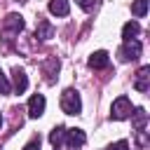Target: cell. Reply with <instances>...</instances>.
I'll list each match as a JSON object with an SVG mask.
<instances>
[{"label": "cell", "mask_w": 150, "mask_h": 150, "mask_svg": "<svg viewBox=\"0 0 150 150\" xmlns=\"http://www.w3.org/2000/svg\"><path fill=\"white\" fill-rule=\"evenodd\" d=\"M108 63H110V56H108L105 49H98V52H94V54L89 56V68H94V70H101V68H105Z\"/></svg>", "instance_id": "cell-8"}, {"label": "cell", "mask_w": 150, "mask_h": 150, "mask_svg": "<svg viewBox=\"0 0 150 150\" xmlns=\"http://www.w3.org/2000/svg\"><path fill=\"white\" fill-rule=\"evenodd\" d=\"M0 124H2V115H0Z\"/></svg>", "instance_id": "cell-21"}, {"label": "cell", "mask_w": 150, "mask_h": 150, "mask_svg": "<svg viewBox=\"0 0 150 150\" xmlns=\"http://www.w3.org/2000/svg\"><path fill=\"white\" fill-rule=\"evenodd\" d=\"M141 52H143V45L134 38V40H124V45L117 49V56H120V61H136L141 56Z\"/></svg>", "instance_id": "cell-2"}, {"label": "cell", "mask_w": 150, "mask_h": 150, "mask_svg": "<svg viewBox=\"0 0 150 150\" xmlns=\"http://www.w3.org/2000/svg\"><path fill=\"white\" fill-rule=\"evenodd\" d=\"M2 28L9 30L12 35H19V33L23 30V16H21V14H7L5 21H2Z\"/></svg>", "instance_id": "cell-5"}, {"label": "cell", "mask_w": 150, "mask_h": 150, "mask_svg": "<svg viewBox=\"0 0 150 150\" xmlns=\"http://www.w3.org/2000/svg\"><path fill=\"white\" fill-rule=\"evenodd\" d=\"M56 150H59V148H56Z\"/></svg>", "instance_id": "cell-23"}, {"label": "cell", "mask_w": 150, "mask_h": 150, "mask_svg": "<svg viewBox=\"0 0 150 150\" xmlns=\"http://www.w3.org/2000/svg\"><path fill=\"white\" fill-rule=\"evenodd\" d=\"M131 14H134V16H145V14H148V0H134Z\"/></svg>", "instance_id": "cell-16"}, {"label": "cell", "mask_w": 150, "mask_h": 150, "mask_svg": "<svg viewBox=\"0 0 150 150\" xmlns=\"http://www.w3.org/2000/svg\"><path fill=\"white\" fill-rule=\"evenodd\" d=\"M134 89L145 94L150 89V66H143L138 73H136V80H134Z\"/></svg>", "instance_id": "cell-6"}, {"label": "cell", "mask_w": 150, "mask_h": 150, "mask_svg": "<svg viewBox=\"0 0 150 150\" xmlns=\"http://www.w3.org/2000/svg\"><path fill=\"white\" fill-rule=\"evenodd\" d=\"M56 70H59V59H54V56H52V59L45 63V75H47V82H54Z\"/></svg>", "instance_id": "cell-15"}, {"label": "cell", "mask_w": 150, "mask_h": 150, "mask_svg": "<svg viewBox=\"0 0 150 150\" xmlns=\"http://www.w3.org/2000/svg\"><path fill=\"white\" fill-rule=\"evenodd\" d=\"M49 12L54 16H68V12H70L68 0H49Z\"/></svg>", "instance_id": "cell-11"}, {"label": "cell", "mask_w": 150, "mask_h": 150, "mask_svg": "<svg viewBox=\"0 0 150 150\" xmlns=\"http://www.w3.org/2000/svg\"><path fill=\"white\" fill-rule=\"evenodd\" d=\"M63 138H66V127H63V124L54 127V129H52V134H49V143H52L54 148H59V145L63 143Z\"/></svg>", "instance_id": "cell-14"}, {"label": "cell", "mask_w": 150, "mask_h": 150, "mask_svg": "<svg viewBox=\"0 0 150 150\" xmlns=\"http://www.w3.org/2000/svg\"><path fill=\"white\" fill-rule=\"evenodd\" d=\"M131 115V101L127 96H117L112 101V108H110V117L112 120H127Z\"/></svg>", "instance_id": "cell-3"}, {"label": "cell", "mask_w": 150, "mask_h": 150, "mask_svg": "<svg viewBox=\"0 0 150 150\" xmlns=\"http://www.w3.org/2000/svg\"><path fill=\"white\" fill-rule=\"evenodd\" d=\"M35 38H40V40H49V38H54V28H52V23H49L47 19H40V21H38Z\"/></svg>", "instance_id": "cell-10"}, {"label": "cell", "mask_w": 150, "mask_h": 150, "mask_svg": "<svg viewBox=\"0 0 150 150\" xmlns=\"http://www.w3.org/2000/svg\"><path fill=\"white\" fill-rule=\"evenodd\" d=\"M131 115H134V122H131L134 129H136V131H143V129H145V122H148V112H145L143 108H136Z\"/></svg>", "instance_id": "cell-12"}, {"label": "cell", "mask_w": 150, "mask_h": 150, "mask_svg": "<svg viewBox=\"0 0 150 150\" xmlns=\"http://www.w3.org/2000/svg\"><path fill=\"white\" fill-rule=\"evenodd\" d=\"M61 110L66 115H80L82 110V101H80V94L75 89H66L61 94Z\"/></svg>", "instance_id": "cell-1"}, {"label": "cell", "mask_w": 150, "mask_h": 150, "mask_svg": "<svg viewBox=\"0 0 150 150\" xmlns=\"http://www.w3.org/2000/svg\"><path fill=\"white\" fill-rule=\"evenodd\" d=\"M138 33H141V26H138L136 21H127V23L122 26V38H124V40H134Z\"/></svg>", "instance_id": "cell-13"}, {"label": "cell", "mask_w": 150, "mask_h": 150, "mask_svg": "<svg viewBox=\"0 0 150 150\" xmlns=\"http://www.w3.org/2000/svg\"><path fill=\"white\" fill-rule=\"evenodd\" d=\"M75 2H77L84 12H91V9H94V0H75Z\"/></svg>", "instance_id": "cell-18"}, {"label": "cell", "mask_w": 150, "mask_h": 150, "mask_svg": "<svg viewBox=\"0 0 150 150\" xmlns=\"http://www.w3.org/2000/svg\"><path fill=\"white\" fill-rule=\"evenodd\" d=\"M12 82H14V91L16 94H23L28 89V77H26V73L21 68H14L12 70Z\"/></svg>", "instance_id": "cell-9"}, {"label": "cell", "mask_w": 150, "mask_h": 150, "mask_svg": "<svg viewBox=\"0 0 150 150\" xmlns=\"http://www.w3.org/2000/svg\"><path fill=\"white\" fill-rule=\"evenodd\" d=\"M45 105H47L45 96H42V94H33L30 101H28V115H30V117H40V115L45 112Z\"/></svg>", "instance_id": "cell-7"}, {"label": "cell", "mask_w": 150, "mask_h": 150, "mask_svg": "<svg viewBox=\"0 0 150 150\" xmlns=\"http://www.w3.org/2000/svg\"><path fill=\"white\" fill-rule=\"evenodd\" d=\"M9 91H12V84H9L7 75L0 70V94H9Z\"/></svg>", "instance_id": "cell-17"}, {"label": "cell", "mask_w": 150, "mask_h": 150, "mask_svg": "<svg viewBox=\"0 0 150 150\" xmlns=\"http://www.w3.org/2000/svg\"><path fill=\"white\" fill-rule=\"evenodd\" d=\"M19 2H23V0H19Z\"/></svg>", "instance_id": "cell-22"}, {"label": "cell", "mask_w": 150, "mask_h": 150, "mask_svg": "<svg viewBox=\"0 0 150 150\" xmlns=\"http://www.w3.org/2000/svg\"><path fill=\"white\" fill-rule=\"evenodd\" d=\"M108 150H129V143H127V141H117V143H112Z\"/></svg>", "instance_id": "cell-20"}, {"label": "cell", "mask_w": 150, "mask_h": 150, "mask_svg": "<svg viewBox=\"0 0 150 150\" xmlns=\"http://www.w3.org/2000/svg\"><path fill=\"white\" fill-rule=\"evenodd\" d=\"M23 150H40V136H38V138H33L30 143H26V145H23Z\"/></svg>", "instance_id": "cell-19"}, {"label": "cell", "mask_w": 150, "mask_h": 150, "mask_svg": "<svg viewBox=\"0 0 150 150\" xmlns=\"http://www.w3.org/2000/svg\"><path fill=\"white\" fill-rule=\"evenodd\" d=\"M63 141L68 143V148H70V150H80V148L84 145L87 136H84V131H82V129H66V138H63Z\"/></svg>", "instance_id": "cell-4"}]
</instances>
